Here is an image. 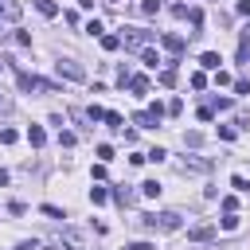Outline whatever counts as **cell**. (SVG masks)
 <instances>
[{"label":"cell","mask_w":250,"mask_h":250,"mask_svg":"<svg viewBox=\"0 0 250 250\" xmlns=\"http://www.w3.org/2000/svg\"><path fill=\"white\" fill-rule=\"evenodd\" d=\"M145 230H180V215L176 211H148L137 219Z\"/></svg>","instance_id":"6da1fadb"},{"label":"cell","mask_w":250,"mask_h":250,"mask_svg":"<svg viewBox=\"0 0 250 250\" xmlns=\"http://www.w3.org/2000/svg\"><path fill=\"white\" fill-rule=\"evenodd\" d=\"M152 39V31H145V27H125L121 31V43H125V51H145V43Z\"/></svg>","instance_id":"7a4b0ae2"},{"label":"cell","mask_w":250,"mask_h":250,"mask_svg":"<svg viewBox=\"0 0 250 250\" xmlns=\"http://www.w3.org/2000/svg\"><path fill=\"white\" fill-rule=\"evenodd\" d=\"M55 66H59V74H66L70 82H82V78H86V70H82V66L74 62V59H59Z\"/></svg>","instance_id":"3957f363"},{"label":"cell","mask_w":250,"mask_h":250,"mask_svg":"<svg viewBox=\"0 0 250 250\" xmlns=\"http://www.w3.org/2000/svg\"><path fill=\"white\" fill-rule=\"evenodd\" d=\"M16 78H20V90H43V94L51 90V82H43V78H35V74H27V70H20Z\"/></svg>","instance_id":"277c9868"},{"label":"cell","mask_w":250,"mask_h":250,"mask_svg":"<svg viewBox=\"0 0 250 250\" xmlns=\"http://www.w3.org/2000/svg\"><path fill=\"white\" fill-rule=\"evenodd\" d=\"M188 238H191V242H211V238H215V227H211V223H199V227L188 230Z\"/></svg>","instance_id":"5b68a950"},{"label":"cell","mask_w":250,"mask_h":250,"mask_svg":"<svg viewBox=\"0 0 250 250\" xmlns=\"http://www.w3.org/2000/svg\"><path fill=\"white\" fill-rule=\"evenodd\" d=\"M160 43H164L172 55H180V51H184V35H172V31H164V35H160Z\"/></svg>","instance_id":"8992f818"},{"label":"cell","mask_w":250,"mask_h":250,"mask_svg":"<svg viewBox=\"0 0 250 250\" xmlns=\"http://www.w3.org/2000/svg\"><path fill=\"white\" fill-rule=\"evenodd\" d=\"M199 62H203V70H219V62H223V59H219V51H203V55H199Z\"/></svg>","instance_id":"52a82bcc"},{"label":"cell","mask_w":250,"mask_h":250,"mask_svg":"<svg viewBox=\"0 0 250 250\" xmlns=\"http://www.w3.org/2000/svg\"><path fill=\"white\" fill-rule=\"evenodd\" d=\"M129 90L133 94H148V78L145 74H129Z\"/></svg>","instance_id":"ba28073f"},{"label":"cell","mask_w":250,"mask_h":250,"mask_svg":"<svg viewBox=\"0 0 250 250\" xmlns=\"http://www.w3.org/2000/svg\"><path fill=\"white\" fill-rule=\"evenodd\" d=\"M160 191H164V188H160V180H145V184H141V195H148V199H156Z\"/></svg>","instance_id":"9c48e42d"},{"label":"cell","mask_w":250,"mask_h":250,"mask_svg":"<svg viewBox=\"0 0 250 250\" xmlns=\"http://www.w3.org/2000/svg\"><path fill=\"white\" fill-rule=\"evenodd\" d=\"M35 8H39V16H47V20L59 16V4H55V0H35Z\"/></svg>","instance_id":"30bf717a"},{"label":"cell","mask_w":250,"mask_h":250,"mask_svg":"<svg viewBox=\"0 0 250 250\" xmlns=\"http://www.w3.org/2000/svg\"><path fill=\"white\" fill-rule=\"evenodd\" d=\"M27 141H31L35 148H43V141H47V133H43L39 125H31V129H27Z\"/></svg>","instance_id":"8fae6325"},{"label":"cell","mask_w":250,"mask_h":250,"mask_svg":"<svg viewBox=\"0 0 250 250\" xmlns=\"http://www.w3.org/2000/svg\"><path fill=\"white\" fill-rule=\"evenodd\" d=\"M105 125H109V129H121V125H125V117H121L117 109H105Z\"/></svg>","instance_id":"7c38bea8"},{"label":"cell","mask_w":250,"mask_h":250,"mask_svg":"<svg viewBox=\"0 0 250 250\" xmlns=\"http://www.w3.org/2000/svg\"><path fill=\"white\" fill-rule=\"evenodd\" d=\"M133 121H137V125H141V129H152V125H160V121H156V117H152V113H148V109H145V113H137V117H133Z\"/></svg>","instance_id":"4fadbf2b"},{"label":"cell","mask_w":250,"mask_h":250,"mask_svg":"<svg viewBox=\"0 0 250 250\" xmlns=\"http://www.w3.org/2000/svg\"><path fill=\"white\" fill-rule=\"evenodd\" d=\"M160 86H176V66H164L160 70Z\"/></svg>","instance_id":"5bb4252c"},{"label":"cell","mask_w":250,"mask_h":250,"mask_svg":"<svg viewBox=\"0 0 250 250\" xmlns=\"http://www.w3.org/2000/svg\"><path fill=\"white\" fill-rule=\"evenodd\" d=\"M219 227H223V230H234V227H238V215H234V211H227V215L219 219Z\"/></svg>","instance_id":"9a60e30c"},{"label":"cell","mask_w":250,"mask_h":250,"mask_svg":"<svg viewBox=\"0 0 250 250\" xmlns=\"http://www.w3.org/2000/svg\"><path fill=\"white\" fill-rule=\"evenodd\" d=\"M102 47H105V51H117V47H121V35H102Z\"/></svg>","instance_id":"2e32d148"},{"label":"cell","mask_w":250,"mask_h":250,"mask_svg":"<svg viewBox=\"0 0 250 250\" xmlns=\"http://www.w3.org/2000/svg\"><path fill=\"white\" fill-rule=\"evenodd\" d=\"M184 145H191V148H199V145H203V133H195V129H191V133H184Z\"/></svg>","instance_id":"e0dca14e"},{"label":"cell","mask_w":250,"mask_h":250,"mask_svg":"<svg viewBox=\"0 0 250 250\" xmlns=\"http://www.w3.org/2000/svg\"><path fill=\"white\" fill-rule=\"evenodd\" d=\"M105 199H109L105 188H90V203H105Z\"/></svg>","instance_id":"ac0fdd59"},{"label":"cell","mask_w":250,"mask_h":250,"mask_svg":"<svg viewBox=\"0 0 250 250\" xmlns=\"http://www.w3.org/2000/svg\"><path fill=\"white\" fill-rule=\"evenodd\" d=\"M16 141H20L16 129H0V145H16Z\"/></svg>","instance_id":"d6986e66"},{"label":"cell","mask_w":250,"mask_h":250,"mask_svg":"<svg viewBox=\"0 0 250 250\" xmlns=\"http://www.w3.org/2000/svg\"><path fill=\"white\" fill-rule=\"evenodd\" d=\"M141 12H145V16H156V12H160V0H141Z\"/></svg>","instance_id":"ffe728a7"},{"label":"cell","mask_w":250,"mask_h":250,"mask_svg":"<svg viewBox=\"0 0 250 250\" xmlns=\"http://www.w3.org/2000/svg\"><path fill=\"white\" fill-rule=\"evenodd\" d=\"M141 59H145V66H156V62H160V55H156V51H148V47L141 51Z\"/></svg>","instance_id":"44dd1931"},{"label":"cell","mask_w":250,"mask_h":250,"mask_svg":"<svg viewBox=\"0 0 250 250\" xmlns=\"http://www.w3.org/2000/svg\"><path fill=\"white\" fill-rule=\"evenodd\" d=\"M86 117H90V121H105V109H102V105H90Z\"/></svg>","instance_id":"7402d4cb"},{"label":"cell","mask_w":250,"mask_h":250,"mask_svg":"<svg viewBox=\"0 0 250 250\" xmlns=\"http://www.w3.org/2000/svg\"><path fill=\"white\" fill-rule=\"evenodd\" d=\"M219 137H223V141H234L238 129H234V125H219Z\"/></svg>","instance_id":"603a6c76"},{"label":"cell","mask_w":250,"mask_h":250,"mask_svg":"<svg viewBox=\"0 0 250 250\" xmlns=\"http://www.w3.org/2000/svg\"><path fill=\"white\" fill-rule=\"evenodd\" d=\"M59 145H66V148H70V145H78V137H74V133H66V129H59Z\"/></svg>","instance_id":"cb8c5ba5"},{"label":"cell","mask_w":250,"mask_h":250,"mask_svg":"<svg viewBox=\"0 0 250 250\" xmlns=\"http://www.w3.org/2000/svg\"><path fill=\"white\" fill-rule=\"evenodd\" d=\"M12 39H16V47H31V35H27V31H16Z\"/></svg>","instance_id":"d4e9b609"},{"label":"cell","mask_w":250,"mask_h":250,"mask_svg":"<svg viewBox=\"0 0 250 250\" xmlns=\"http://www.w3.org/2000/svg\"><path fill=\"white\" fill-rule=\"evenodd\" d=\"M113 199H117V203H133V191H125V188H117V191H113Z\"/></svg>","instance_id":"484cf974"},{"label":"cell","mask_w":250,"mask_h":250,"mask_svg":"<svg viewBox=\"0 0 250 250\" xmlns=\"http://www.w3.org/2000/svg\"><path fill=\"white\" fill-rule=\"evenodd\" d=\"M62 238H66V246H82V234H78V230H66Z\"/></svg>","instance_id":"4316f807"},{"label":"cell","mask_w":250,"mask_h":250,"mask_svg":"<svg viewBox=\"0 0 250 250\" xmlns=\"http://www.w3.org/2000/svg\"><path fill=\"white\" fill-rule=\"evenodd\" d=\"M230 184H234L238 191H250V180H246V176H230Z\"/></svg>","instance_id":"83f0119b"},{"label":"cell","mask_w":250,"mask_h":250,"mask_svg":"<svg viewBox=\"0 0 250 250\" xmlns=\"http://www.w3.org/2000/svg\"><path fill=\"white\" fill-rule=\"evenodd\" d=\"M215 86H230V74L227 70H215Z\"/></svg>","instance_id":"f1b7e54d"},{"label":"cell","mask_w":250,"mask_h":250,"mask_svg":"<svg viewBox=\"0 0 250 250\" xmlns=\"http://www.w3.org/2000/svg\"><path fill=\"white\" fill-rule=\"evenodd\" d=\"M234 94H250V82L246 78H234Z\"/></svg>","instance_id":"f546056e"},{"label":"cell","mask_w":250,"mask_h":250,"mask_svg":"<svg viewBox=\"0 0 250 250\" xmlns=\"http://www.w3.org/2000/svg\"><path fill=\"white\" fill-rule=\"evenodd\" d=\"M148 113H152V117H156V121H160V117H164V113H168V109H164V105H160V102H152V105H148Z\"/></svg>","instance_id":"4dcf8cb0"},{"label":"cell","mask_w":250,"mask_h":250,"mask_svg":"<svg viewBox=\"0 0 250 250\" xmlns=\"http://www.w3.org/2000/svg\"><path fill=\"white\" fill-rule=\"evenodd\" d=\"M164 156H168V152H164V148H152V152H145V160H156V164H160V160H164Z\"/></svg>","instance_id":"1f68e13d"},{"label":"cell","mask_w":250,"mask_h":250,"mask_svg":"<svg viewBox=\"0 0 250 250\" xmlns=\"http://www.w3.org/2000/svg\"><path fill=\"white\" fill-rule=\"evenodd\" d=\"M43 215H51V219H66V215H62L59 207H51V203H43Z\"/></svg>","instance_id":"d6a6232c"},{"label":"cell","mask_w":250,"mask_h":250,"mask_svg":"<svg viewBox=\"0 0 250 250\" xmlns=\"http://www.w3.org/2000/svg\"><path fill=\"white\" fill-rule=\"evenodd\" d=\"M125 250H156L152 242H133V246H125Z\"/></svg>","instance_id":"836d02e7"},{"label":"cell","mask_w":250,"mask_h":250,"mask_svg":"<svg viewBox=\"0 0 250 250\" xmlns=\"http://www.w3.org/2000/svg\"><path fill=\"white\" fill-rule=\"evenodd\" d=\"M238 16H250V0H242V4H238Z\"/></svg>","instance_id":"e575fe53"},{"label":"cell","mask_w":250,"mask_h":250,"mask_svg":"<svg viewBox=\"0 0 250 250\" xmlns=\"http://www.w3.org/2000/svg\"><path fill=\"white\" fill-rule=\"evenodd\" d=\"M4 184H8V172H0V188H4Z\"/></svg>","instance_id":"d590c367"},{"label":"cell","mask_w":250,"mask_h":250,"mask_svg":"<svg viewBox=\"0 0 250 250\" xmlns=\"http://www.w3.org/2000/svg\"><path fill=\"white\" fill-rule=\"evenodd\" d=\"M4 62H8V59H0V66H4Z\"/></svg>","instance_id":"8d00e7d4"},{"label":"cell","mask_w":250,"mask_h":250,"mask_svg":"<svg viewBox=\"0 0 250 250\" xmlns=\"http://www.w3.org/2000/svg\"><path fill=\"white\" fill-rule=\"evenodd\" d=\"M0 12H4V4H0Z\"/></svg>","instance_id":"74e56055"}]
</instances>
